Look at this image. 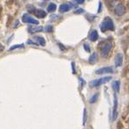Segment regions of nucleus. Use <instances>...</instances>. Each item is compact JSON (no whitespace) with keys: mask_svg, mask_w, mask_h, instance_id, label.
<instances>
[{"mask_svg":"<svg viewBox=\"0 0 129 129\" xmlns=\"http://www.w3.org/2000/svg\"><path fill=\"white\" fill-rule=\"evenodd\" d=\"M113 48V43L110 40L104 41L100 44V52L104 58H107Z\"/></svg>","mask_w":129,"mask_h":129,"instance_id":"nucleus-1","label":"nucleus"},{"mask_svg":"<svg viewBox=\"0 0 129 129\" xmlns=\"http://www.w3.org/2000/svg\"><path fill=\"white\" fill-rule=\"evenodd\" d=\"M100 30L101 31L105 32L107 31H113L114 30V24L111 18H106L103 22L100 24Z\"/></svg>","mask_w":129,"mask_h":129,"instance_id":"nucleus-2","label":"nucleus"},{"mask_svg":"<svg viewBox=\"0 0 129 129\" xmlns=\"http://www.w3.org/2000/svg\"><path fill=\"white\" fill-rule=\"evenodd\" d=\"M112 79V77H103V78H100V79H95V80H92V82L90 83V86L92 87H97V86H100L103 84H106L107 82H108L109 80Z\"/></svg>","mask_w":129,"mask_h":129,"instance_id":"nucleus-3","label":"nucleus"},{"mask_svg":"<svg viewBox=\"0 0 129 129\" xmlns=\"http://www.w3.org/2000/svg\"><path fill=\"white\" fill-rule=\"evenodd\" d=\"M28 10L30 12L33 13L36 17L39 18H44L46 17V12L43 10H39V9H35V8H31V7H28Z\"/></svg>","mask_w":129,"mask_h":129,"instance_id":"nucleus-4","label":"nucleus"},{"mask_svg":"<svg viewBox=\"0 0 129 129\" xmlns=\"http://www.w3.org/2000/svg\"><path fill=\"white\" fill-rule=\"evenodd\" d=\"M22 21L24 23H28V24H39V21L36 20L35 18H33L28 14H24L22 17Z\"/></svg>","mask_w":129,"mask_h":129,"instance_id":"nucleus-5","label":"nucleus"},{"mask_svg":"<svg viewBox=\"0 0 129 129\" xmlns=\"http://www.w3.org/2000/svg\"><path fill=\"white\" fill-rule=\"evenodd\" d=\"M114 13L117 16H122L126 13V7L123 5L119 4L118 5H116V7L114 8Z\"/></svg>","mask_w":129,"mask_h":129,"instance_id":"nucleus-6","label":"nucleus"},{"mask_svg":"<svg viewBox=\"0 0 129 129\" xmlns=\"http://www.w3.org/2000/svg\"><path fill=\"white\" fill-rule=\"evenodd\" d=\"M73 6H74V5H73L72 3L63 4V5H61L59 6V12L64 13V12H66V11H69Z\"/></svg>","mask_w":129,"mask_h":129,"instance_id":"nucleus-7","label":"nucleus"},{"mask_svg":"<svg viewBox=\"0 0 129 129\" xmlns=\"http://www.w3.org/2000/svg\"><path fill=\"white\" fill-rule=\"evenodd\" d=\"M113 70L112 67H103L100 68V69H98L95 72L96 74H104V73H113Z\"/></svg>","mask_w":129,"mask_h":129,"instance_id":"nucleus-8","label":"nucleus"},{"mask_svg":"<svg viewBox=\"0 0 129 129\" xmlns=\"http://www.w3.org/2000/svg\"><path fill=\"white\" fill-rule=\"evenodd\" d=\"M122 62H123V56L122 54L118 53L115 56V66L117 67H119V66H122Z\"/></svg>","mask_w":129,"mask_h":129,"instance_id":"nucleus-9","label":"nucleus"},{"mask_svg":"<svg viewBox=\"0 0 129 129\" xmlns=\"http://www.w3.org/2000/svg\"><path fill=\"white\" fill-rule=\"evenodd\" d=\"M33 40L37 42V45H40L42 46L45 45V39L43 37H39V36H36L33 38Z\"/></svg>","mask_w":129,"mask_h":129,"instance_id":"nucleus-10","label":"nucleus"},{"mask_svg":"<svg viewBox=\"0 0 129 129\" xmlns=\"http://www.w3.org/2000/svg\"><path fill=\"white\" fill-rule=\"evenodd\" d=\"M89 39H90L91 41H96L97 39H98L99 38V34H98V31H96V30H93V31H92L90 32V34H89Z\"/></svg>","mask_w":129,"mask_h":129,"instance_id":"nucleus-11","label":"nucleus"},{"mask_svg":"<svg viewBox=\"0 0 129 129\" xmlns=\"http://www.w3.org/2000/svg\"><path fill=\"white\" fill-rule=\"evenodd\" d=\"M28 31L31 33H36V32H40L43 31V27L39 26V27H32V26H30L28 28Z\"/></svg>","mask_w":129,"mask_h":129,"instance_id":"nucleus-12","label":"nucleus"},{"mask_svg":"<svg viewBox=\"0 0 129 129\" xmlns=\"http://www.w3.org/2000/svg\"><path fill=\"white\" fill-rule=\"evenodd\" d=\"M97 59H98V56H97V53H92L91 55L90 58H89V62H90L91 64H94L95 62L97 61Z\"/></svg>","mask_w":129,"mask_h":129,"instance_id":"nucleus-13","label":"nucleus"},{"mask_svg":"<svg viewBox=\"0 0 129 129\" xmlns=\"http://www.w3.org/2000/svg\"><path fill=\"white\" fill-rule=\"evenodd\" d=\"M56 8H57V5L53 3H51L50 5H48V7H47V11H48L49 12H53V11H56Z\"/></svg>","mask_w":129,"mask_h":129,"instance_id":"nucleus-14","label":"nucleus"},{"mask_svg":"<svg viewBox=\"0 0 129 129\" xmlns=\"http://www.w3.org/2000/svg\"><path fill=\"white\" fill-rule=\"evenodd\" d=\"M113 89H114L116 92H119V87H120V82H119V81H115V82H113Z\"/></svg>","mask_w":129,"mask_h":129,"instance_id":"nucleus-15","label":"nucleus"},{"mask_svg":"<svg viewBox=\"0 0 129 129\" xmlns=\"http://www.w3.org/2000/svg\"><path fill=\"white\" fill-rule=\"evenodd\" d=\"M21 47H24V45H14V46H11L10 48V50H14V49H17V48H21Z\"/></svg>","mask_w":129,"mask_h":129,"instance_id":"nucleus-16","label":"nucleus"},{"mask_svg":"<svg viewBox=\"0 0 129 129\" xmlns=\"http://www.w3.org/2000/svg\"><path fill=\"white\" fill-rule=\"evenodd\" d=\"M98 99V94H95L94 96H92L90 100V103H93V102L96 101V100Z\"/></svg>","mask_w":129,"mask_h":129,"instance_id":"nucleus-17","label":"nucleus"},{"mask_svg":"<svg viewBox=\"0 0 129 129\" xmlns=\"http://www.w3.org/2000/svg\"><path fill=\"white\" fill-rule=\"evenodd\" d=\"M52 25H47L46 27H45V31L47 32H52Z\"/></svg>","mask_w":129,"mask_h":129,"instance_id":"nucleus-18","label":"nucleus"},{"mask_svg":"<svg viewBox=\"0 0 129 129\" xmlns=\"http://www.w3.org/2000/svg\"><path fill=\"white\" fill-rule=\"evenodd\" d=\"M86 110L85 109L84 110V122H83L84 125L86 124Z\"/></svg>","mask_w":129,"mask_h":129,"instance_id":"nucleus-19","label":"nucleus"},{"mask_svg":"<svg viewBox=\"0 0 129 129\" xmlns=\"http://www.w3.org/2000/svg\"><path fill=\"white\" fill-rule=\"evenodd\" d=\"M84 47H85V49H86V51H87V52H90V48H89V46L86 45V44H85L84 45Z\"/></svg>","mask_w":129,"mask_h":129,"instance_id":"nucleus-20","label":"nucleus"},{"mask_svg":"<svg viewBox=\"0 0 129 129\" xmlns=\"http://www.w3.org/2000/svg\"><path fill=\"white\" fill-rule=\"evenodd\" d=\"M74 1L78 4H83L85 2V0H74Z\"/></svg>","mask_w":129,"mask_h":129,"instance_id":"nucleus-21","label":"nucleus"},{"mask_svg":"<svg viewBox=\"0 0 129 129\" xmlns=\"http://www.w3.org/2000/svg\"><path fill=\"white\" fill-rule=\"evenodd\" d=\"M4 49H5V47L3 46V45L0 44V52H2V51H4Z\"/></svg>","mask_w":129,"mask_h":129,"instance_id":"nucleus-22","label":"nucleus"}]
</instances>
